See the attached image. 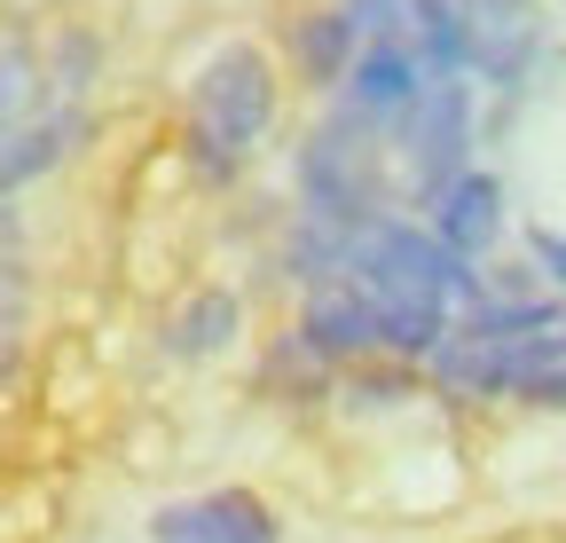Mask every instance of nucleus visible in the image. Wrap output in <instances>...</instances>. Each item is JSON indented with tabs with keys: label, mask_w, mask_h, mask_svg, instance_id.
<instances>
[{
	"label": "nucleus",
	"mask_w": 566,
	"mask_h": 543,
	"mask_svg": "<svg viewBox=\"0 0 566 543\" xmlns=\"http://www.w3.org/2000/svg\"><path fill=\"white\" fill-rule=\"evenodd\" d=\"M354 276L370 284L378 307H464V315L488 307V284L464 268V252L409 229V221H378L354 244Z\"/></svg>",
	"instance_id": "f257e3e1"
},
{
	"label": "nucleus",
	"mask_w": 566,
	"mask_h": 543,
	"mask_svg": "<svg viewBox=\"0 0 566 543\" xmlns=\"http://www.w3.org/2000/svg\"><path fill=\"white\" fill-rule=\"evenodd\" d=\"M275 118V72L260 48H221L197 80V150L205 166H237Z\"/></svg>",
	"instance_id": "f03ea898"
},
{
	"label": "nucleus",
	"mask_w": 566,
	"mask_h": 543,
	"mask_svg": "<svg viewBox=\"0 0 566 543\" xmlns=\"http://www.w3.org/2000/svg\"><path fill=\"white\" fill-rule=\"evenodd\" d=\"M363 126L370 118H331L307 158H300V189H307V221H331L346 237H370L378 229V181H370V158H363Z\"/></svg>",
	"instance_id": "7ed1b4c3"
},
{
	"label": "nucleus",
	"mask_w": 566,
	"mask_h": 543,
	"mask_svg": "<svg viewBox=\"0 0 566 543\" xmlns=\"http://www.w3.org/2000/svg\"><path fill=\"white\" fill-rule=\"evenodd\" d=\"M464 150H472V87L464 80H424V95L401 111V166H409V181L424 197H441L457 174H472Z\"/></svg>",
	"instance_id": "20e7f679"
},
{
	"label": "nucleus",
	"mask_w": 566,
	"mask_h": 543,
	"mask_svg": "<svg viewBox=\"0 0 566 543\" xmlns=\"http://www.w3.org/2000/svg\"><path fill=\"white\" fill-rule=\"evenodd\" d=\"M424 55H417V40L409 32H394V40H370L363 55H354V72H346V111L354 118H401L417 95H424Z\"/></svg>",
	"instance_id": "39448f33"
},
{
	"label": "nucleus",
	"mask_w": 566,
	"mask_h": 543,
	"mask_svg": "<svg viewBox=\"0 0 566 543\" xmlns=\"http://www.w3.org/2000/svg\"><path fill=\"white\" fill-rule=\"evenodd\" d=\"M158 543H275V520L260 497L244 489H212V497H189V504H166L150 520Z\"/></svg>",
	"instance_id": "423d86ee"
},
{
	"label": "nucleus",
	"mask_w": 566,
	"mask_h": 543,
	"mask_svg": "<svg viewBox=\"0 0 566 543\" xmlns=\"http://www.w3.org/2000/svg\"><path fill=\"white\" fill-rule=\"evenodd\" d=\"M300 331L315 338L331 363H354V355L386 347V315H378V300H370V284H363V276L315 284V292H307V323H300Z\"/></svg>",
	"instance_id": "0eeeda50"
},
{
	"label": "nucleus",
	"mask_w": 566,
	"mask_h": 543,
	"mask_svg": "<svg viewBox=\"0 0 566 543\" xmlns=\"http://www.w3.org/2000/svg\"><path fill=\"white\" fill-rule=\"evenodd\" d=\"M495 229H504V189H495V174H457V181L433 197V237L457 244L464 260L488 252Z\"/></svg>",
	"instance_id": "6e6552de"
},
{
	"label": "nucleus",
	"mask_w": 566,
	"mask_h": 543,
	"mask_svg": "<svg viewBox=\"0 0 566 543\" xmlns=\"http://www.w3.org/2000/svg\"><path fill=\"white\" fill-rule=\"evenodd\" d=\"M71 143H80V111H55V118H24V126H9V134H0V197L24 189L32 174H48Z\"/></svg>",
	"instance_id": "1a4fd4ad"
},
{
	"label": "nucleus",
	"mask_w": 566,
	"mask_h": 543,
	"mask_svg": "<svg viewBox=\"0 0 566 543\" xmlns=\"http://www.w3.org/2000/svg\"><path fill=\"white\" fill-rule=\"evenodd\" d=\"M409 40L433 80H457L472 63V9L464 0H409Z\"/></svg>",
	"instance_id": "9d476101"
},
{
	"label": "nucleus",
	"mask_w": 566,
	"mask_h": 543,
	"mask_svg": "<svg viewBox=\"0 0 566 543\" xmlns=\"http://www.w3.org/2000/svg\"><path fill=\"white\" fill-rule=\"evenodd\" d=\"M464 9H472V55H480V72L512 80L520 63H527V40H535L527 0H464Z\"/></svg>",
	"instance_id": "9b49d317"
},
{
	"label": "nucleus",
	"mask_w": 566,
	"mask_h": 543,
	"mask_svg": "<svg viewBox=\"0 0 566 543\" xmlns=\"http://www.w3.org/2000/svg\"><path fill=\"white\" fill-rule=\"evenodd\" d=\"M237 323H244L237 292H197V300H189V307L174 315V355H189V363L221 355L229 338H237Z\"/></svg>",
	"instance_id": "f8f14e48"
},
{
	"label": "nucleus",
	"mask_w": 566,
	"mask_h": 543,
	"mask_svg": "<svg viewBox=\"0 0 566 543\" xmlns=\"http://www.w3.org/2000/svg\"><path fill=\"white\" fill-rule=\"evenodd\" d=\"M386 315V347L394 355H424L433 363L449 347V307H378Z\"/></svg>",
	"instance_id": "ddd939ff"
},
{
	"label": "nucleus",
	"mask_w": 566,
	"mask_h": 543,
	"mask_svg": "<svg viewBox=\"0 0 566 543\" xmlns=\"http://www.w3.org/2000/svg\"><path fill=\"white\" fill-rule=\"evenodd\" d=\"M551 323H558V315H551L543 300H527V307H495V300H488V307L464 315L472 338H535V331H551Z\"/></svg>",
	"instance_id": "4468645a"
},
{
	"label": "nucleus",
	"mask_w": 566,
	"mask_h": 543,
	"mask_svg": "<svg viewBox=\"0 0 566 543\" xmlns=\"http://www.w3.org/2000/svg\"><path fill=\"white\" fill-rule=\"evenodd\" d=\"M346 55H354V24H346V17H315V24H307V72H315V80H338Z\"/></svg>",
	"instance_id": "2eb2a0df"
},
{
	"label": "nucleus",
	"mask_w": 566,
	"mask_h": 543,
	"mask_svg": "<svg viewBox=\"0 0 566 543\" xmlns=\"http://www.w3.org/2000/svg\"><path fill=\"white\" fill-rule=\"evenodd\" d=\"M520 401H543V410H566V363H558V370H543V378H535V386H527Z\"/></svg>",
	"instance_id": "dca6fc26"
},
{
	"label": "nucleus",
	"mask_w": 566,
	"mask_h": 543,
	"mask_svg": "<svg viewBox=\"0 0 566 543\" xmlns=\"http://www.w3.org/2000/svg\"><path fill=\"white\" fill-rule=\"evenodd\" d=\"M527 244H535V260H543V268H551V276H558V284H566V237H558V229H535V237H527Z\"/></svg>",
	"instance_id": "f3484780"
},
{
	"label": "nucleus",
	"mask_w": 566,
	"mask_h": 543,
	"mask_svg": "<svg viewBox=\"0 0 566 543\" xmlns=\"http://www.w3.org/2000/svg\"><path fill=\"white\" fill-rule=\"evenodd\" d=\"M17 244H24V221H17L9 206H0V268H9V260H17Z\"/></svg>",
	"instance_id": "a211bd4d"
}]
</instances>
